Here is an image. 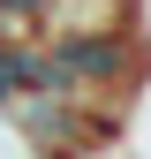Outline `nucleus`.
<instances>
[{
  "label": "nucleus",
  "mask_w": 151,
  "mask_h": 159,
  "mask_svg": "<svg viewBox=\"0 0 151 159\" xmlns=\"http://www.w3.org/2000/svg\"><path fill=\"white\" fill-rule=\"evenodd\" d=\"M151 68V46L144 30H76V38H45L38 46V91L53 98H76V106H121L136 91V76Z\"/></svg>",
  "instance_id": "1"
},
{
  "label": "nucleus",
  "mask_w": 151,
  "mask_h": 159,
  "mask_svg": "<svg viewBox=\"0 0 151 159\" xmlns=\"http://www.w3.org/2000/svg\"><path fill=\"white\" fill-rule=\"evenodd\" d=\"M45 15H53V0H0V38H45Z\"/></svg>",
  "instance_id": "2"
},
{
  "label": "nucleus",
  "mask_w": 151,
  "mask_h": 159,
  "mask_svg": "<svg viewBox=\"0 0 151 159\" xmlns=\"http://www.w3.org/2000/svg\"><path fill=\"white\" fill-rule=\"evenodd\" d=\"M0 159H38V152L23 144V129H15V121H8V114H0Z\"/></svg>",
  "instance_id": "3"
}]
</instances>
